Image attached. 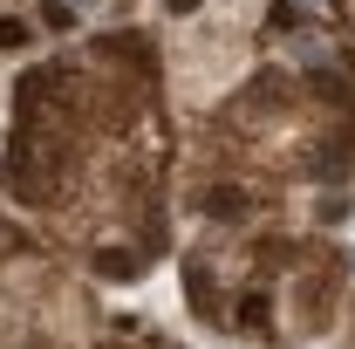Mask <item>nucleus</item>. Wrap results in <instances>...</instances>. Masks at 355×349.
<instances>
[{"label":"nucleus","instance_id":"obj_1","mask_svg":"<svg viewBox=\"0 0 355 349\" xmlns=\"http://www.w3.org/2000/svg\"><path fill=\"white\" fill-rule=\"evenodd\" d=\"M171 131L150 55L96 42L21 83L0 192L48 226L69 261L110 281L150 274L171 247Z\"/></svg>","mask_w":355,"mask_h":349},{"label":"nucleus","instance_id":"obj_2","mask_svg":"<svg viewBox=\"0 0 355 349\" xmlns=\"http://www.w3.org/2000/svg\"><path fill=\"white\" fill-rule=\"evenodd\" d=\"M349 261L328 240L301 233H260V226H219L184 254V295L191 315L239 343H308L342 308Z\"/></svg>","mask_w":355,"mask_h":349},{"label":"nucleus","instance_id":"obj_3","mask_svg":"<svg viewBox=\"0 0 355 349\" xmlns=\"http://www.w3.org/2000/svg\"><path fill=\"white\" fill-rule=\"evenodd\" d=\"M96 308L76 274L0 219V349H89Z\"/></svg>","mask_w":355,"mask_h":349},{"label":"nucleus","instance_id":"obj_4","mask_svg":"<svg viewBox=\"0 0 355 349\" xmlns=\"http://www.w3.org/2000/svg\"><path fill=\"white\" fill-rule=\"evenodd\" d=\"M89 349H171L164 329H150V322H110V329H96Z\"/></svg>","mask_w":355,"mask_h":349},{"label":"nucleus","instance_id":"obj_5","mask_svg":"<svg viewBox=\"0 0 355 349\" xmlns=\"http://www.w3.org/2000/svg\"><path fill=\"white\" fill-rule=\"evenodd\" d=\"M342 349H355V315H349V343H342Z\"/></svg>","mask_w":355,"mask_h":349}]
</instances>
